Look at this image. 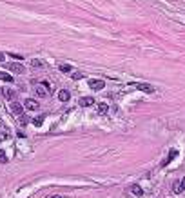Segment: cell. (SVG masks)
I'll list each match as a JSON object with an SVG mask.
<instances>
[{
    "instance_id": "1",
    "label": "cell",
    "mask_w": 185,
    "mask_h": 198,
    "mask_svg": "<svg viewBox=\"0 0 185 198\" xmlns=\"http://www.w3.org/2000/svg\"><path fill=\"white\" fill-rule=\"evenodd\" d=\"M46 87H47V84H35V95L38 96V98H46L47 96V91H46Z\"/></svg>"
},
{
    "instance_id": "2",
    "label": "cell",
    "mask_w": 185,
    "mask_h": 198,
    "mask_svg": "<svg viewBox=\"0 0 185 198\" xmlns=\"http://www.w3.org/2000/svg\"><path fill=\"white\" fill-rule=\"evenodd\" d=\"M7 69L11 73H16V75H22V73L26 71V67L22 64H18V62H11V64H7Z\"/></svg>"
},
{
    "instance_id": "3",
    "label": "cell",
    "mask_w": 185,
    "mask_h": 198,
    "mask_svg": "<svg viewBox=\"0 0 185 198\" xmlns=\"http://www.w3.org/2000/svg\"><path fill=\"white\" fill-rule=\"evenodd\" d=\"M104 80H100V78H91L89 80V87L91 89H94V91H100V89H104Z\"/></svg>"
},
{
    "instance_id": "4",
    "label": "cell",
    "mask_w": 185,
    "mask_h": 198,
    "mask_svg": "<svg viewBox=\"0 0 185 198\" xmlns=\"http://www.w3.org/2000/svg\"><path fill=\"white\" fill-rule=\"evenodd\" d=\"M22 106H24L27 111H36V109H38V102H36L35 98H27L24 104H22Z\"/></svg>"
},
{
    "instance_id": "5",
    "label": "cell",
    "mask_w": 185,
    "mask_h": 198,
    "mask_svg": "<svg viewBox=\"0 0 185 198\" xmlns=\"http://www.w3.org/2000/svg\"><path fill=\"white\" fill-rule=\"evenodd\" d=\"M131 86H134L136 89L144 91V93H149V95H151V93H154V87L149 86V84H136V82H134V84H131Z\"/></svg>"
},
{
    "instance_id": "6",
    "label": "cell",
    "mask_w": 185,
    "mask_h": 198,
    "mask_svg": "<svg viewBox=\"0 0 185 198\" xmlns=\"http://www.w3.org/2000/svg\"><path fill=\"white\" fill-rule=\"evenodd\" d=\"M78 104H80L82 107H89V106H93V104H94V98L93 96H82L78 100Z\"/></svg>"
},
{
    "instance_id": "7",
    "label": "cell",
    "mask_w": 185,
    "mask_h": 198,
    "mask_svg": "<svg viewBox=\"0 0 185 198\" xmlns=\"http://www.w3.org/2000/svg\"><path fill=\"white\" fill-rule=\"evenodd\" d=\"M11 111H13L15 114H22L24 106H22V104H18V102H15V100H11Z\"/></svg>"
},
{
    "instance_id": "8",
    "label": "cell",
    "mask_w": 185,
    "mask_h": 198,
    "mask_svg": "<svg viewBox=\"0 0 185 198\" xmlns=\"http://www.w3.org/2000/svg\"><path fill=\"white\" fill-rule=\"evenodd\" d=\"M2 95H4V98H7V100H15L16 93H15L13 89H9V87H4V89H2Z\"/></svg>"
},
{
    "instance_id": "9",
    "label": "cell",
    "mask_w": 185,
    "mask_h": 198,
    "mask_svg": "<svg viewBox=\"0 0 185 198\" xmlns=\"http://www.w3.org/2000/svg\"><path fill=\"white\" fill-rule=\"evenodd\" d=\"M69 98H71V93H69L67 89H62V91L58 93V100H60V102H67Z\"/></svg>"
},
{
    "instance_id": "10",
    "label": "cell",
    "mask_w": 185,
    "mask_h": 198,
    "mask_svg": "<svg viewBox=\"0 0 185 198\" xmlns=\"http://www.w3.org/2000/svg\"><path fill=\"white\" fill-rule=\"evenodd\" d=\"M129 191L133 193V194H136V196H141V194H144V191H141V187H140V185H136V184H133V185H131V187H129Z\"/></svg>"
},
{
    "instance_id": "11",
    "label": "cell",
    "mask_w": 185,
    "mask_h": 198,
    "mask_svg": "<svg viewBox=\"0 0 185 198\" xmlns=\"http://www.w3.org/2000/svg\"><path fill=\"white\" fill-rule=\"evenodd\" d=\"M0 80H4V82H13V75H7V73L0 71Z\"/></svg>"
},
{
    "instance_id": "12",
    "label": "cell",
    "mask_w": 185,
    "mask_h": 198,
    "mask_svg": "<svg viewBox=\"0 0 185 198\" xmlns=\"http://www.w3.org/2000/svg\"><path fill=\"white\" fill-rule=\"evenodd\" d=\"M176 154H178V153H176V151L172 149V151L169 153V156H167V158H165V160L161 162V165H167V164H169V162H171V160H172V158H174V156H176Z\"/></svg>"
},
{
    "instance_id": "13",
    "label": "cell",
    "mask_w": 185,
    "mask_h": 198,
    "mask_svg": "<svg viewBox=\"0 0 185 198\" xmlns=\"http://www.w3.org/2000/svg\"><path fill=\"white\" fill-rule=\"evenodd\" d=\"M107 111H109L107 104H98V114H105Z\"/></svg>"
},
{
    "instance_id": "14",
    "label": "cell",
    "mask_w": 185,
    "mask_h": 198,
    "mask_svg": "<svg viewBox=\"0 0 185 198\" xmlns=\"http://www.w3.org/2000/svg\"><path fill=\"white\" fill-rule=\"evenodd\" d=\"M172 191L176 193V194L183 193V189H181V184H180V182H174V184H172Z\"/></svg>"
},
{
    "instance_id": "15",
    "label": "cell",
    "mask_w": 185,
    "mask_h": 198,
    "mask_svg": "<svg viewBox=\"0 0 185 198\" xmlns=\"http://www.w3.org/2000/svg\"><path fill=\"white\" fill-rule=\"evenodd\" d=\"M33 124H35L36 127H40L42 124H44V117H35V118H33Z\"/></svg>"
},
{
    "instance_id": "16",
    "label": "cell",
    "mask_w": 185,
    "mask_h": 198,
    "mask_svg": "<svg viewBox=\"0 0 185 198\" xmlns=\"http://www.w3.org/2000/svg\"><path fill=\"white\" fill-rule=\"evenodd\" d=\"M71 78H73V80H80V78H84V73L76 71V73H73V75H71Z\"/></svg>"
},
{
    "instance_id": "17",
    "label": "cell",
    "mask_w": 185,
    "mask_h": 198,
    "mask_svg": "<svg viewBox=\"0 0 185 198\" xmlns=\"http://www.w3.org/2000/svg\"><path fill=\"white\" fill-rule=\"evenodd\" d=\"M18 118H20V124H22V126H26V124L29 122V118L26 117V114H18Z\"/></svg>"
},
{
    "instance_id": "18",
    "label": "cell",
    "mask_w": 185,
    "mask_h": 198,
    "mask_svg": "<svg viewBox=\"0 0 185 198\" xmlns=\"http://www.w3.org/2000/svg\"><path fill=\"white\" fill-rule=\"evenodd\" d=\"M0 162H2V164H7V154H6L2 149H0Z\"/></svg>"
},
{
    "instance_id": "19",
    "label": "cell",
    "mask_w": 185,
    "mask_h": 198,
    "mask_svg": "<svg viewBox=\"0 0 185 198\" xmlns=\"http://www.w3.org/2000/svg\"><path fill=\"white\" fill-rule=\"evenodd\" d=\"M60 71H62V73H71V66L62 64V66H60Z\"/></svg>"
},
{
    "instance_id": "20",
    "label": "cell",
    "mask_w": 185,
    "mask_h": 198,
    "mask_svg": "<svg viewBox=\"0 0 185 198\" xmlns=\"http://www.w3.org/2000/svg\"><path fill=\"white\" fill-rule=\"evenodd\" d=\"M31 66L33 67H42V62L40 60H31Z\"/></svg>"
},
{
    "instance_id": "21",
    "label": "cell",
    "mask_w": 185,
    "mask_h": 198,
    "mask_svg": "<svg viewBox=\"0 0 185 198\" xmlns=\"http://www.w3.org/2000/svg\"><path fill=\"white\" fill-rule=\"evenodd\" d=\"M4 58H6V55L2 53V51H0V62H4Z\"/></svg>"
},
{
    "instance_id": "22",
    "label": "cell",
    "mask_w": 185,
    "mask_h": 198,
    "mask_svg": "<svg viewBox=\"0 0 185 198\" xmlns=\"http://www.w3.org/2000/svg\"><path fill=\"white\" fill-rule=\"evenodd\" d=\"M181 189H183V191H185V178H183V180H181Z\"/></svg>"
},
{
    "instance_id": "23",
    "label": "cell",
    "mask_w": 185,
    "mask_h": 198,
    "mask_svg": "<svg viewBox=\"0 0 185 198\" xmlns=\"http://www.w3.org/2000/svg\"><path fill=\"white\" fill-rule=\"evenodd\" d=\"M51 198H62V196H58V194H54V196H51Z\"/></svg>"
}]
</instances>
